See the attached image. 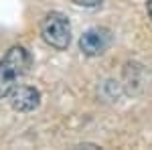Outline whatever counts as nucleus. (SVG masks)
Returning a JSON list of instances; mask_svg holds the SVG:
<instances>
[{"label": "nucleus", "instance_id": "4", "mask_svg": "<svg viewBox=\"0 0 152 150\" xmlns=\"http://www.w3.org/2000/svg\"><path fill=\"white\" fill-rule=\"evenodd\" d=\"M10 104L16 112H33L41 104V93H39V89L31 87V85L16 87L10 93Z\"/></svg>", "mask_w": 152, "mask_h": 150}, {"label": "nucleus", "instance_id": "2", "mask_svg": "<svg viewBox=\"0 0 152 150\" xmlns=\"http://www.w3.org/2000/svg\"><path fill=\"white\" fill-rule=\"evenodd\" d=\"M41 37L53 49H67L71 41V24L69 18L61 12H49L41 23Z\"/></svg>", "mask_w": 152, "mask_h": 150}, {"label": "nucleus", "instance_id": "6", "mask_svg": "<svg viewBox=\"0 0 152 150\" xmlns=\"http://www.w3.org/2000/svg\"><path fill=\"white\" fill-rule=\"evenodd\" d=\"M148 14H150V18H152V2H148Z\"/></svg>", "mask_w": 152, "mask_h": 150}, {"label": "nucleus", "instance_id": "1", "mask_svg": "<svg viewBox=\"0 0 152 150\" xmlns=\"http://www.w3.org/2000/svg\"><path fill=\"white\" fill-rule=\"evenodd\" d=\"M31 65L33 57L24 47L16 45L8 49V53L0 59V100L8 97L16 89L18 81L31 71Z\"/></svg>", "mask_w": 152, "mask_h": 150}, {"label": "nucleus", "instance_id": "3", "mask_svg": "<svg viewBox=\"0 0 152 150\" xmlns=\"http://www.w3.org/2000/svg\"><path fill=\"white\" fill-rule=\"evenodd\" d=\"M112 45V33L107 29H89L85 31L79 39V49L87 57H97V55H104L105 51Z\"/></svg>", "mask_w": 152, "mask_h": 150}, {"label": "nucleus", "instance_id": "5", "mask_svg": "<svg viewBox=\"0 0 152 150\" xmlns=\"http://www.w3.org/2000/svg\"><path fill=\"white\" fill-rule=\"evenodd\" d=\"M71 2H75V4H79V6H97V4H102L104 0H71Z\"/></svg>", "mask_w": 152, "mask_h": 150}]
</instances>
